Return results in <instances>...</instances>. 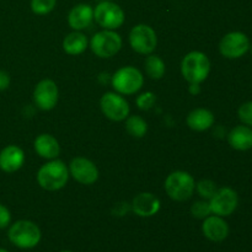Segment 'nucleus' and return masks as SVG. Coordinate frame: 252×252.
Masks as SVG:
<instances>
[{
	"label": "nucleus",
	"instance_id": "obj_8",
	"mask_svg": "<svg viewBox=\"0 0 252 252\" xmlns=\"http://www.w3.org/2000/svg\"><path fill=\"white\" fill-rule=\"evenodd\" d=\"M129 43L137 53L152 54L158 44L157 33L148 25H137L129 33Z\"/></svg>",
	"mask_w": 252,
	"mask_h": 252
},
{
	"label": "nucleus",
	"instance_id": "obj_25",
	"mask_svg": "<svg viewBox=\"0 0 252 252\" xmlns=\"http://www.w3.org/2000/svg\"><path fill=\"white\" fill-rule=\"evenodd\" d=\"M217 186L213 181L211 180H202L197 184V191H198L199 196L204 199H211L213 194L217 192Z\"/></svg>",
	"mask_w": 252,
	"mask_h": 252
},
{
	"label": "nucleus",
	"instance_id": "obj_1",
	"mask_svg": "<svg viewBox=\"0 0 252 252\" xmlns=\"http://www.w3.org/2000/svg\"><path fill=\"white\" fill-rule=\"evenodd\" d=\"M10 243L22 250L36 248L39 244L42 234L37 224L31 220H17L12 224L7 231Z\"/></svg>",
	"mask_w": 252,
	"mask_h": 252
},
{
	"label": "nucleus",
	"instance_id": "obj_13",
	"mask_svg": "<svg viewBox=\"0 0 252 252\" xmlns=\"http://www.w3.org/2000/svg\"><path fill=\"white\" fill-rule=\"evenodd\" d=\"M69 171L74 180L83 185H93L98 179V170L93 161L85 158H75L69 164Z\"/></svg>",
	"mask_w": 252,
	"mask_h": 252
},
{
	"label": "nucleus",
	"instance_id": "obj_17",
	"mask_svg": "<svg viewBox=\"0 0 252 252\" xmlns=\"http://www.w3.org/2000/svg\"><path fill=\"white\" fill-rule=\"evenodd\" d=\"M94 20V9L88 4H79L70 10L68 15L69 26L74 30H84Z\"/></svg>",
	"mask_w": 252,
	"mask_h": 252
},
{
	"label": "nucleus",
	"instance_id": "obj_27",
	"mask_svg": "<svg viewBox=\"0 0 252 252\" xmlns=\"http://www.w3.org/2000/svg\"><path fill=\"white\" fill-rule=\"evenodd\" d=\"M239 118L245 126L252 128V101L243 103L238 111Z\"/></svg>",
	"mask_w": 252,
	"mask_h": 252
},
{
	"label": "nucleus",
	"instance_id": "obj_5",
	"mask_svg": "<svg viewBox=\"0 0 252 252\" xmlns=\"http://www.w3.org/2000/svg\"><path fill=\"white\" fill-rule=\"evenodd\" d=\"M144 76L134 66H123L112 75V86L117 93L133 95L142 89Z\"/></svg>",
	"mask_w": 252,
	"mask_h": 252
},
{
	"label": "nucleus",
	"instance_id": "obj_6",
	"mask_svg": "<svg viewBox=\"0 0 252 252\" xmlns=\"http://www.w3.org/2000/svg\"><path fill=\"white\" fill-rule=\"evenodd\" d=\"M90 47L94 53L100 58H111L120 52L122 38L113 30H103L94 34Z\"/></svg>",
	"mask_w": 252,
	"mask_h": 252
},
{
	"label": "nucleus",
	"instance_id": "obj_26",
	"mask_svg": "<svg viewBox=\"0 0 252 252\" xmlns=\"http://www.w3.org/2000/svg\"><path fill=\"white\" fill-rule=\"evenodd\" d=\"M191 213L194 218L197 219H206L212 214L211 207H209V202L206 201H198L191 207Z\"/></svg>",
	"mask_w": 252,
	"mask_h": 252
},
{
	"label": "nucleus",
	"instance_id": "obj_33",
	"mask_svg": "<svg viewBox=\"0 0 252 252\" xmlns=\"http://www.w3.org/2000/svg\"><path fill=\"white\" fill-rule=\"evenodd\" d=\"M59 252H73V251H68V250H64V251H59Z\"/></svg>",
	"mask_w": 252,
	"mask_h": 252
},
{
	"label": "nucleus",
	"instance_id": "obj_32",
	"mask_svg": "<svg viewBox=\"0 0 252 252\" xmlns=\"http://www.w3.org/2000/svg\"><path fill=\"white\" fill-rule=\"evenodd\" d=\"M0 252H9V251L5 250V249H1V248H0Z\"/></svg>",
	"mask_w": 252,
	"mask_h": 252
},
{
	"label": "nucleus",
	"instance_id": "obj_20",
	"mask_svg": "<svg viewBox=\"0 0 252 252\" xmlns=\"http://www.w3.org/2000/svg\"><path fill=\"white\" fill-rule=\"evenodd\" d=\"M214 125V115L206 108H196L187 116V126L197 132L209 129Z\"/></svg>",
	"mask_w": 252,
	"mask_h": 252
},
{
	"label": "nucleus",
	"instance_id": "obj_22",
	"mask_svg": "<svg viewBox=\"0 0 252 252\" xmlns=\"http://www.w3.org/2000/svg\"><path fill=\"white\" fill-rule=\"evenodd\" d=\"M145 71H147L148 76H150L152 79H161L165 74V63L160 57L153 56L150 54L149 57H147L144 63Z\"/></svg>",
	"mask_w": 252,
	"mask_h": 252
},
{
	"label": "nucleus",
	"instance_id": "obj_24",
	"mask_svg": "<svg viewBox=\"0 0 252 252\" xmlns=\"http://www.w3.org/2000/svg\"><path fill=\"white\" fill-rule=\"evenodd\" d=\"M57 0H31V9L36 15H47L56 7Z\"/></svg>",
	"mask_w": 252,
	"mask_h": 252
},
{
	"label": "nucleus",
	"instance_id": "obj_34",
	"mask_svg": "<svg viewBox=\"0 0 252 252\" xmlns=\"http://www.w3.org/2000/svg\"><path fill=\"white\" fill-rule=\"evenodd\" d=\"M250 51H251V53H252V44H250Z\"/></svg>",
	"mask_w": 252,
	"mask_h": 252
},
{
	"label": "nucleus",
	"instance_id": "obj_11",
	"mask_svg": "<svg viewBox=\"0 0 252 252\" xmlns=\"http://www.w3.org/2000/svg\"><path fill=\"white\" fill-rule=\"evenodd\" d=\"M103 115L111 121L121 122L129 115V105L125 97L116 93H106L100 101Z\"/></svg>",
	"mask_w": 252,
	"mask_h": 252
},
{
	"label": "nucleus",
	"instance_id": "obj_7",
	"mask_svg": "<svg viewBox=\"0 0 252 252\" xmlns=\"http://www.w3.org/2000/svg\"><path fill=\"white\" fill-rule=\"evenodd\" d=\"M94 19L105 30H116L125 22V12L112 1H101L94 9Z\"/></svg>",
	"mask_w": 252,
	"mask_h": 252
},
{
	"label": "nucleus",
	"instance_id": "obj_19",
	"mask_svg": "<svg viewBox=\"0 0 252 252\" xmlns=\"http://www.w3.org/2000/svg\"><path fill=\"white\" fill-rule=\"evenodd\" d=\"M34 150L39 157L53 160L59 155L61 148H59L58 140L53 135L41 134L34 140Z\"/></svg>",
	"mask_w": 252,
	"mask_h": 252
},
{
	"label": "nucleus",
	"instance_id": "obj_4",
	"mask_svg": "<svg viewBox=\"0 0 252 252\" xmlns=\"http://www.w3.org/2000/svg\"><path fill=\"white\" fill-rule=\"evenodd\" d=\"M194 187V179L186 171H175L165 180V191L170 198L177 202H184L191 198Z\"/></svg>",
	"mask_w": 252,
	"mask_h": 252
},
{
	"label": "nucleus",
	"instance_id": "obj_3",
	"mask_svg": "<svg viewBox=\"0 0 252 252\" xmlns=\"http://www.w3.org/2000/svg\"><path fill=\"white\" fill-rule=\"evenodd\" d=\"M211 71L208 57L198 51L189 52L181 62L182 76L189 84H201L206 80Z\"/></svg>",
	"mask_w": 252,
	"mask_h": 252
},
{
	"label": "nucleus",
	"instance_id": "obj_2",
	"mask_svg": "<svg viewBox=\"0 0 252 252\" xmlns=\"http://www.w3.org/2000/svg\"><path fill=\"white\" fill-rule=\"evenodd\" d=\"M69 179V170L62 160L53 159L47 162L37 172V181L42 189L47 191H57L63 189Z\"/></svg>",
	"mask_w": 252,
	"mask_h": 252
},
{
	"label": "nucleus",
	"instance_id": "obj_30",
	"mask_svg": "<svg viewBox=\"0 0 252 252\" xmlns=\"http://www.w3.org/2000/svg\"><path fill=\"white\" fill-rule=\"evenodd\" d=\"M10 85V75L7 71L0 70V91H4Z\"/></svg>",
	"mask_w": 252,
	"mask_h": 252
},
{
	"label": "nucleus",
	"instance_id": "obj_29",
	"mask_svg": "<svg viewBox=\"0 0 252 252\" xmlns=\"http://www.w3.org/2000/svg\"><path fill=\"white\" fill-rule=\"evenodd\" d=\"M10 221H11L10 211L4 204H0V229L7 228L10 225Z\"/></svg>",
	"mask_w": 252,
	"mask_h": 252
},
{
	"label": "nucleus",
	"instance_id": "obj_23",
	"mask_svg": "<svg viewBox=\"0 0 252 252\" xmlns=\"http://www.w3.org/2000/svg\"><path fill=\"white\" fill-rule=\"evenodd\" d=\"M126 129L132 137L142 138L147 133L148 125L145 120H143L139 116H130L126 120Z\"/></svg>",
	"mask_w": 252,
	"mask_h": 252
},
{
	"label": "nucleus",
	"instance_id": "obj_12",
	"mask_svg": "<svg viewBox=\"0 0 252 252\" xmlns=\"http://www.w3.org/2000/svg\"><path fill=\"white\" fill-rule=\"evenodd\" d=\"M58 88L56 83L49 79L39 81L33 91V101L38 108L43 111H49L54 108L58 102Z\"/></svg>",
	"mask_w": 252,
	"mask_h": 252
},
{
	"label": "nucleus",
	"instance_id": "obj_9",
	"mask_svg": "<svg viewBox=\"0 0 252 252\" xmlns=\"http://www.w3.org/2000/svg\"><path fill=\"white\" fill-rule=\"evenodd\" d=\"M239 204L238 193L230 187H221L209 199V207L214 216L228 217L235 212Z\"/></svg>",
	"mask_w": 252,
	"mask_h": 252
},
{
	"label": "nucleus",
	"instance_id": "obj_31",
	"mask_svg": "<svg viewBox=\"0 0 252 252\" xmlns=\"http://www.w3.org/2000/svg\"><path fill=\"white\" fill-rule=\"evenodd\" d=\"M189 93L192 95H198L201 93V86H199V84H191L189 85Z\"/></svg>",
	"mask_w": 252,
	"mask_h": 252
},
{
	"label": "nucleus",
	"instance_id": "obj_21",
	"mask_svg": "<svg viewBox=\"0 0 252 252\" xmlns=\"http://www.w3.org/2000/svg\"><path fill=\"white\" fill-rule=\"evenodd\" d=\"M86 47H88V38L81 32H71L63 41V49L70 56L81 54Z\"/></svg>",
	"mask_w": 252,
	"mask_h": 252
},
{
	"label": "nucleus",
	"instance_id": "obj_28",
	"mask_svg": "<svg viewBox=\"0 0 252 252\" xmlns=\"http://www.w3.org/2000/svg\"><path fill=\"white\" fill-rule=\"evenodd\" d=\"M155 101H157V97H155V95L153 93H150V91H148V93H144L142 94L140 96H138L137 97V106L140 108V110H149V108L153 107V105L155 103Z\"/></svg>",
	"mask_w": 252,
	"mask_h": 252
},
{
	"label": "nucleus",
	"instance_id": "obj_10",
	"mask_svg": "<svg viewBox=\"0 0 252 252\" xmlns=\"http://www.w3.org/2000/svg\"><path fill=\"white\" fill-rule=\"evenodd\" d=\"M250 49L249 37L243 32H230L221 38L219 51L221 56L228 59H238L246 54Z\"/></svg>",
	"mask_w": 252,
	"mask_h": 252
},
{
	"label": "nucleus",
	"instance_id": "obj_15",
	"mask_svg": "<svg viewBox=\"0 0 252 252\" xmlns=\"http://www.w3.org/2000/svg\"><path fill=\"white\" fill-rule=\"evenodd\" d=\"M132 209L137 216L148 218L153 217L160 211V201L149 192H143L134 197L132 202Z\"/></svg>",
	"mask_w": 252,
	"mask_h": 252
},
{
	"label": "nucleus",
	"instance_id": "obj_16",
	"mask_svg": "<svg viewBox=\"0 0 252 252\" xmlns=\"http://www.w3.org/2000/svg\"><path fill=\"white\" fill-rule=\"evenodd\" d=\"M25 162V154L21 148L7 145L0 152V169L4 172H15Z\"/></svg>",
	"mask_w": 252,
	"mask_h": 252
},
{
	"label": "nucleus",
	"instance_id": "obj_14",
	"mask_svg": "<svg viewBox=\"0 0 252 252\" xmlns=\"http://www.w3.org/2000/svg\"><path fill=\"white\" fill-rule=\"evenodd\" d=\"M203 235L213 243H221L229 235V225L223 217L209 216L202 224Z\"/></svg>",
	"mask_w": 252,
	"mask_h": 252
},
{
	"label": "nucleus",
	"instance_id": "obj_18",
	"mask_svg": "<svg viewBox=\"0 0 252 252\" xmlns=\"http://www.w3.org/2000/svg\"><path fill=\"white\" fill-rule=\"evenodd\" d=\"M228 142L231 148L245 152L252 148V128L249 126H238L228 134Z\"/></svg>",
	"mask_w": 252,
	"mask_h": 252
}]
</instances>
